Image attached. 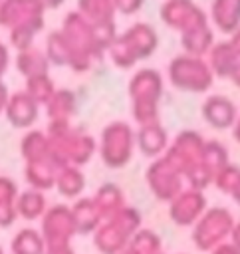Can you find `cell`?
Returning <instances> with one entry per match:
<instances>
[{"label": "cell", "instance_id": "24", "mask_svg": "<svg viewBox=\"0 0 240 254\" xmlns=\"http://www.w3.org/2000/svg\"><path fill=\"white\" fill-rule=\"evenodd\" d=\"M228 40H230V44H232V48L236 50V54L240 56V28L234 32V34H230L228 36Z\"/></svg>", "mask_w": 240, "mask_h": 254}, {"label": "cell", "instance_id": "23", "mask_svg": "<svg viewBox=\"0 0 240 254\" xmlns=\"http://www.w3.org/2000/svg\"><path fill=\"white\" fill-rule=\"evenodd\" d=\"M8 97H10V91H8L6 83H4L2 77H0V113H4V107H6V103H8Z\"/></svg>", "mask_w": 240, "mask_h": 254}, {"label": "cell", "instance_id": "2", "mask_svg": "<svg viewBox=\"0 0 240 254\" xmlns=\"http://www.w3.org/2000/svg\"><path fill=\"white\" fill-rule=\"evenodd\" d=\"M159 46V34L149 22H135L125 32L117 34V38L107 48L111 62L121 67H133L139 60H147L155 54Z\"/></svg>", "mask_w": 240, "mask_h": 254}, {"label": "cell", "instance_id": "20", "mask_svg": "<svg viewBox=\"0 0 240 254\" xmlns=\"http://www.w3.org/2000/svg\"><path fill=\"white\" fill-rule=\"evenodd\" d=\"M91 30H93V40H95L97 48L105 54L107 48L111 46V42L117 38V26H115V20L91 22Z\"/></svg>", "mask_w": 240, "mask_h": 254}, {"label": "cell", "instance_id": "18", "mask_svg": "<svg viewBox=\"0 0 240 254\" xmlns=\"http://www.w3.org/2000/svg\"><path fill=\"white\" fill-rule=\"evenodd\" d=\"M50 64L56 65H67L69 64V46L61 34V30H52L46 38V48H44Z\"/></svg>", "mask_w": 240, "mask_h": 254}, {"label": "cell", "instance_id": "5", "mask_svg": "<svg viewBox=\"0 0 240 254\" xmlns=\"http://www.w3.org/2000/svg\"><path fill=\"white\" fill-rule=\"evenodd\" d=\"M169 79L175 87L192 93H204L214 83V73L206 58H196L188 54L175 56L169 62Z\"/></svg>", "mask_w": 240, "mask_h": 254}, {"label": "cell", "instance_id": "11", "mask_svg": "<svg viewBox=\"0 0 240 254\" xmlns=\"http://www.w3.org/2000/svg\"><path fill=\"white\" fill-rule=\"evenodd\" d=\"M206 62L212 69L214 75H222V77H230V73L234 71V67L240 64V56L236 54V50L232 48L230 40H220L214 42V46L210 48Z\"/></svg>", "mask_w": 240, "mask_h": 254}, {"label": "cell", "instance_id": "3", "mask_svg": "<svg viewBox=\"0 0 240 254\" xmlns=\"http://www.w3.org/2000/svg\"><path fill=\"white\" fill-rule=\"evenodd\" d=\"M127 93L131 99L133 119L139 123V127L157 123L161 119L159 103L163 95V75L155 67L137 69L129 79Z\"/></svg>", "mask_w": 240, "mask_h": 254}, {"label": "cell", "instance_id": "4", "mask_svg": "<svg viewBox=\"0 0 240 254\" xmlns=\"http://www.w3.org/2000/svg\"><path fill=\"white\" fill-rule=\"evenodd\" d=\"M61 34L69 46V67L73 71H87L103 58V52L93 40L91 22L77 10H71L61 24Z\"/></svg>", "mask_w": 240, "mask_h": 254}, {"label": "cell", "instance_id": "21", "mask_svg": "<svg viewBox=\"0 0 240 254\" xmlns=\"http://www.w3.org/2000/svg\"><path fill=\"white\" fill-rule=\"evenodd\" d=\"M145 0H113V6H115V12H121V14H135L143 8Z\"/></svg>", "mask_w": 240, "mask_h": 254}, {"label": "cell", "instance_id": "25", "mask_svg": "<svg viewBox=\"0 0 240 254\" xmlns=\"http://www.w3.org/2000/svg\"><path fill=\"white\" fill-rule=\"evenodd\" d=\"M230 79H232V83L236 85V87H240V64L234 67V71L230 73Z\"/></svg>", "mask_w": 240, "mask_h": 254}, {"label": "cell", "instance_id": "15", "mask_svg": "<svg viewBox=\"0 0 240 254\" xmlns=\"http://www.w3.org/2000/svg\"><path fill=\"white\" fill-rule=\"evenodd\" d=\"M137 143L147 155L159 153L167 145V131L161 125V121L149 123V125H141L139 131H137Z\"/></svg>", "mask_w": 240, "mask_h": 254}, {"label": "cell", "instance_id": "27", "mask_svg": "<svg viewBox=\"0 0 240 254\" xmlns=\"http://www.w3.org/2000/svg\"><path fill=\"white\" fill-rule=\"evenodd\" d=\"M234 137L240 141V109H238V117H236V123H234Z\"/></svg>", "mask_w": 240, "mask_h": 254}, {"label": "cell", "instance_id": "6", "mask_svg": "<svg viewBox=\"0 0 240 254\" xmlns=\"http://www.w3.org/2000/svg\"><path fill=\"white\" fill-rule=\"evenodd\" d=\"M135 133L125 121H111L101 133V153L109 165H123L129 161Z\"/></svg>", "mask_w": 240, "mask_h": 254}, {"label": "cell", "instance_id": "12", "mask_svg": "<svg viewBox=\"0 0 240 254\" xmlns=\"http://www.w3.org/2000/svg\"><path fill=\"white\" fill-rule=\"evenodd\" d=\"M210 20L216 30L234 34L240 28V0H212Z\"/></svg>", "mask_w": 240, "mask_h": 254}, {"label": "cell", "instance_id": "26", "mask_svg": "<svg viewBox=\"0 0 240 254\" xmlns=\"http://www.w3.org/2000/svg\"><path fill=\"white\" fill-rule=\"evenodd\" d=\"M42 4H44L46 10H48V8H58V6H61L63 0H42Z\"/></svg>", "mask_w": 240, "mask_h": 254}, {"label": "cell", "instance_id": "16", "mask_svg": "<svg viewBox=\"0 0 240 254\" xmlns=\"http://www.w3.org/2000/svg\"><path fill=\"white\" fill-rule=\"evenodd\" d=\"M24 91L38 103V105H46L50 101V97L56 91V83L50 77V73H42V75H32L26 77V87Z\"/></svg>", "mask_w": 240, "mask_h": 254}, {"label": "cell", "instance_id": "14", "mask_svg": "<svg viewBox=\"0 0 240 254\" xmlns=\"http://www.w3.org/2000/svg\"><path fill=\"white\" fill-rule=\"evenodd\" d=\"M50 60L44 52V48H36L30 46L26 50H20L16 54V69L24 75V77H32V75H42V73H50Z\"/></svg>", "mask_w": 240, "mask_h": 254}, {"label": "cell", "instance_id": "17", "mask_svg": "<svg viewBox=\"0 0 240 254\" xmlns=\"http://www.w3.org/2000/svg\"><path fill=\"white\" fill-rule=\"evenodd\" d=\"M77 12H81L89 22H105L115 20L113 0H79Z\"/></svg>", "mask_w": 240, "mask_h": 254}, {"label": "cell", "instance_id": "19", "mask_svg": "<svg viewBox=\"0 0 240 254\" xmlns=\"http://www.w3.org/2000/svg\"><path fill=\"white\" fill-rule=\"evenodd\" d=\"M22 151L26 157H30V161H38L42 155L50 153L52 151V145H50V137L48 133L40 131V129H34V131H28L26 137L22 139Z\"/></svg>", "mask_w": 240, "mask_h": 254}, {"label": "cell", "instance_id": "22", "mask_svg": "<svg viewBox=\"0 0 240 254\" xmlns=\"http://www.w3.org/2000/svg\"><path fill=\"white\" fill-rule=\"evenodd\" d=\"M8 64H10V50L4 42H0V77L8 69Z\"/></svg>", "mask_w": 240, "mask_h": 254}, {"label": "cell", "instance_id": "9", "mask_svg": "<svg viewBox=\"0 0 240 254\" xmlns=\"http://www.w3.org/2000/svg\"><path fill=\"white\" fill-rule=\"evenodd\" d=\"M4 115L14 127H30L40 115V105L24 89H20L10 93L8 103L4 107Z\"/></svg>", "mask_w": 240, "mask_h": 254}, {"label": "cell", "instance_id": "13", "mask_svg": "<svg viewBox=\"0 0 240 254\" xmlns=\"http://www.w3.org/2000/svg\"><path fill=\"white\" fill-rule=\"evenodd\" d=\"M77 111V95L69 87H56L54 95L46 103L50 121H69Z\"/></svg>", "mask_w": 240, "mask_h": 254}, {"label": "cell", "instance_id": "10", "mask_svg": "<svg viewBox=\"0 0 240 254\" xmlns=\"http://www.w3.org/2000/svg\"><path fill=\"white\" fill-rule=\"evenodd\" d=\"M180 44L184 48V54L206 58L210 48L214 46V32L208 22H200L184 32H180Z\"/></svg>", "mask_w": 240, "mask_h": 254}, {"label": "cell", "instance_id": "8", "mask_svg": "<svg viewBox=\"0 0 240 254\" xmlns=\"http://www.w3.org/2000/svg\"><path fill=\"white\" fill-rule=\"evenodd\" d=\"M200 115L214 129H228V127H234V123H236L238 107L228 95L212 93L202 101Z\"/></svg>", "mask_w": 240, "mask_h": 254}, {"label": "cell", "instance_id": "7", "mask_svg": "<svg viewBox=\"0 0 240 254\" xmlns=\"http://www.w3.org/2000/svg\"><path fill=\"white\" fill-rule=\"evenodd\" d=\"M161 20L179 34L200 22H208L204 10L192 0H165L161 4Z\"/></svg>", "mask_w": 240, "mask_h": 254}, {"label": "cell", "instance_id": "1", "mask_svg": "<svg viewBox=\"0 0 240 254\" xmlns=\"http://www.w3.org/2000/svg\"><path fill=\"white\" fill-rule=\"evenodd\" d=\"M44 12L42 0H4L0 4V26L8 28L10 44L18 52L34 46L36 34L44 28Z\"/></svg>", "mask_w": 240, "mask_h": 254}]
</instances>
